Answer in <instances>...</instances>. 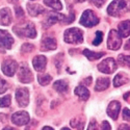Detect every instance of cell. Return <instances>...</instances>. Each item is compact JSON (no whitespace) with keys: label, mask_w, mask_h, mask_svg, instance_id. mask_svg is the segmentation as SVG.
<instances>
[{"label":"cell","mask_w":130,"mask_h":130,"mask_svg":"<svg viewBox=\"0 0 130 130\" xmlns=\"http://www.w3.org/2000/svg\"><path fill=\"white\" fill-rule=\"evenodd\" d=\"M63 40L66 43H69V44H79V43H82L83 41L82 31L76 27L69 28L64 31Z\"/></svg>","instance_id":"2"},{"label":"cell","mask_w":130,"mask_h":130,"mask_svg":"<svg viewBox=\"0 0 130 130\" xmlns=\"http://www.w3.org/2000/svg\"><path fill=\"white\" fill-rule=\"evenodd\" d=\"M54 89L58 93H66L68 91V83L63 80H57L54 82Z\"/></svg>","instance_id":"23"},{"label":"cell","mask_w":130,"mask_h":130,"mask_svg":"<svg viewBox=\"0 0 130 130\" xmlns=\"http://www.w3.org/2000/svg\"><path fill=\"white\" fill-rule=\"evenodd\" d=\"M27 9H28L29 15L34 16V17H36V16H38L44 12V7L40 4H28Z\"/></svg>","instance_id":"19"},{"label":"cell","mask_w":130,"mask_h":130,"mask_svg":"<svg viewBox=\"0 0 130 130\" xmlns=\"http://www.w3.org/2000/svg\"><path fill=\"white\" fill-rule=\"evenodd\" d=\"M110 129H111V127L107 121H104L102 123V130H110Z\"/></svg>","instance_id":"36"},{"label":"cell","mask_w":130,"mask_h":130,"mask_svg":"<svg viewBox=\"0 0 130 130\" xmlns=\"http://www.w3.org/2000/svg\"><path fill=\"white\" fill-rule=\"evenodd\" d=\"M99 23V19L97 18L95 13L91 9H86L83 12L80 18V24L85 27H93Z\"/></svg>","instance_id":"3"},{"label":"cell","mask_w":130,"mask_h":130,"mask_svg":"<svg viewBox=\"0 0 130 130\" xmlns=\"http://www.w3.org/2000/svg\"><path fill=\"white\" fill-rule=\"evenodd\" d=\"M91 1H92V3H93L94 5H96L97 7H100V6L103 5V3L105 2V0H91Z\"/></svg>","instance_id":"34"},{"label":"cell","mask_w":130,"mask_h":130,"mask_svg":"<svg viewBox=\"0 0 130 130\" xmlns=\"http://www.w3.org/2000/svg\"><path fill=\"white\" fill-rule=\"evenodd\" d=\"M18 78L22 83H30L32 81V79H34V77H32V73H31L30 69L28 68V66L26 63H23L22 66L20 67Z\"/></svg>","instance_id":"8"},{"label":"cell","mask_w":130,"mask_h":130,"mask_svg":"<svg viewBox=\"0 0 130 130\" xmlns=\"http://www.w3.org/2000/svg\"><path fill=\"white\" fill-rule=\"evenodd\" d=\"M125 48H126V49H129V48H130V40L128 41V43H127V45L125 46Z\"/></svg>","instance_id":"41"},{"label":"cell","mask_w":130,"mask_h":130,"mask_svg":"<svg viewBox=\"0 0 130 130\" xmlns=\"http://www.w3.org/2000/svg\"><path fill=\"white\" fill-rule=\"evenodd\" d=\"M32 64L34 68L38 72H43L46 69V64H47V58L44 55H38L34 58L32 60Z\"/></svg>","instance_id":"14"},{"label":"cell","mask_w":130,"mask_h":130,"mask_svg":"<svg viewBox=\"0 0 130 130\" xmlns=\"http://www.w3.org/2000/svg\"><path fill=\"white\" fill-rule=\"evenodd\" d=\"M102 39H103V35H102V32L101 31H97L96 32V38L93 42V45L94 46H98L101 44V42H102Z\"/></svg>","instance_id":"29"},{"label":"cell","mask_w":130,"mask_h":130,"mask_svg":"<svg viewBox=\"0 0 130 130\" xmlns=\"http://www.w3.org/2000/svg\"><path fill=\"white\" fill-rule=\"evenodd\" d=\"M88 130H99V128H98V125H97L96 122H91V123L89 124Z\"/></svg>","instance_id":"35"},{"label":"cell","mask_w":130,"mask_h":130,"mask_svg":"<svg viewBox=\"0 0 130 130\" xmlns=\"http://www.w3.org/2000/svg\"><path fill=\"white\" fill-rule=\"evenodd\" d=\"M41 48L43 51H50V50H54L56 48V41L53 38H45L42 41V45Z\"/></svg>","instance_id":"16"},{"label":"cell","mask_w":130,"mask_h":130,"mask_svg":"<svg viewBox=\"0 0 130 130\" xmlns=\"http://www.w3.org/2000/svg\"><path fill=\"white\" fill-rule=\"evenodd\" d=\"M129 5L130 3L127 0H113L109 4V6L107 7V13L110 16L119 17L120 15L127 12L129 9Z\"/></svg>","instance_id":"1"},{"label":"cell","mask_w":130,"mask_h":130,"mask_svg":"<svg viewBox=\"0 0 130 130\" xmlns=\"http://www.w3.org/2000/svg\"><path fill=\"white\" fill-rule=\"evenodd\" d=\"M42 130H53V129H52L51 127H49V126H45V127H44V128H43Z\"/></svg>","instance_id":"39"},{"label":"cell","mask_w":130,"mask_h":130,"mask_svg":"<svg viewBox=\"0 0 130 130\" xmlns=\"http://www.w3.org/2000/svg\"><path fill=\"white\" fill-rule=\"evenodd\" d=\"M118 130H130V127L127 124H122L120 127L118 128Z\"/></svg>","instance_id":"37"},{"label":"cell","mask_w":130,"mask_h":130,"mask_svg":"<svg viewBox=\"0 0 130 130\" xmlns=\"http://www.w3.org/2000/svg\"><path fill=\"white\" fill-rule=\"evenodd\" d=\"M120 110H121L120 103H119L118 101H112V102L109 103V105H108L106 112H107V115L109 116L111 119H113V120H117Z\"/></svg>","instance_id":"13"},{"label":"cell","mask_w":130,"mask_h":130,"mask_svg":"<svg viewBox=\"0 0 130 130\" xmlns=\"http://www.w3.org/2000/svg\"><path fill=\"white\" fill-rule=\"evenodd\" d=\"M75 94H76L80 99L82 100H88L89 99V97H90V92L89 90L85 88V86L83 85H78L76 89H75Z\"/></svg>","instance_id":"18"},{"label":"cell","mask_w":130,"mask_h":130,"mask_svg":"<svg viewBox=\"0 0 130 130\" xmlns=\"http://www.w3.org/2000/svg\"><path fill=\"white\" fill-rule=\"evenodd\" d=\"M123 118H124V120H126V121H130V110L128 109V108H124Z\"/></svg>","instance_id":"32"},{"label":"cell","mask_w":130,"mask_h":130,"mask_svg":"<svg viewBox=\"0 0 130 130\" xmlns=\"http://www.w3.org/2000/svg\"><path fill=\"white\" fill-rule=\"evenodd\" d=\"M118 60L122 66L130 67V56L129 55H123V54H120L119 57H118Z\"/></svg>","instance_id":"27"},{"label":"cell","mask_w":130,"mask_h":130,"mask_svg":"<svg viewBox=\"0 0 130 130\" xmlns=\"http://www.w3.org/2000/svg\"><path fill=\"white\" fill-rule=\"evenodd\" d=\"M108 85H109V79L102 77V78H99L98 80H97L95 90L98 91V92H102V91H104L108 88Z\"/></svg>","instance_id":"20"},{"label":"cell","mask_w":130,"mask_h":130,"mask_svg":"<svg viewBox=\"0 0 130 130\" xmlns=\"http://www.w3.org/2000/svg\"><path fill=\"white\" fill-rule=\"evenodd\" d=\"M72 127L76 128L77 130H83V127H84V120L83 119H80V118H75L73 120H71V124H70Z\"/></svg>","instance_id":"26"},{"label":"cell","mask_w":130,"mask_h":130,"mask_svg":"<svg viewBox=\"0 0 130 130\" xmlns=\"http://www.w3.org/2000/svg\"><path fill=\"white\" fill-rule=\"evenodd\" d=\"M10 105V96L6 95L0 98V107H8Z\"/></svg>","instance_id":"28"},{"label":"cell","mask_w":130,"mask_h":130,"mask_svg":"<svg viewBox=\"0 0 130 130\" xmlns=\"http://www.w3.org/2000/svg\"><path fill=\"white\" fill-rule=\"evenodd\" d=\"M2 130H16V129H14V128H12V127H5V128H3Z\"/></svg>","instance_id":"40"},{"label":"cell","mask_w":130,"mask_h":130,"mask_svg":"<svg viewBox=\"0 0 130 130\" xmlns=\"http://www.w3.org/2000/svg\"><path fill=\"white\" fill-rule=\"evenodd\" d=\"M91 82H92V77L85 78V79L83 80V83H84V84H86V85H90V84H91Z\"/></svg>","instance_id":"38"},{"label":"cell","mask_w":130,"mask_h":130,"mask_svg":"<svg viewBox=\"0 0 130 130\" xmlns=\"http://www.w3.org/2000/svg\"><path fill=\"white\" fill-rule=\"evenodd\" d=\"M3 52H4V49L1 46H0V53H3Z\"/></svg>","instance_id":"42"},{"label":"cell","mask_w":130,"mask_h":130,"mask_svg":"<svg viewBox=\"0 0 130 130\" xmlns=\"http://www.w3.org/2000/svg\"><path fill=\"white\" fill-rule=\"evenodd\" d=\"M0 43L4 46V48L10 49L14 44V38L10 36L8 31L0 29Z\"/></svg>","instance_id":"11"},{"label":"cell","mask_w":130,"mask_h":130,"mask_svg":"<svg viewBox=\"0 0 130 130\" xmlns=\"http://www.w3.org/2000/svg\"><path fill=\"white\" fill-rule=\"evenodd\" d=\"M16 99L21 107H25L29 103V91L28 89H18L16 92Z\"/></svg>","instance_id":"10"},{"label":"cell","mask_w":130,"mask_h":130,"mask_svg":"<svg viewBox=\"0 0 130 130\" xmlns=\"http://www.w3.org/2000/svg\"><path fill=\"white\" fill-rule=\"evenodd\" d=\"M119 34L121 38H127L130 36V21L126 20L120 23L119 25Z\"/></svg>","instance_id":"17"},{"label":"cell","mask_w":130,"mask_h":130,"mask_svg":"<svg viewBox=\"0 0 130 130\" xmlns=\"http://www.w3.org/2000/svg\"><path fill=\"white\" fill-rule=\"evenodd\" d=\"M17 69H18V63L16 60H14L12 58H7V59L3 60L2 66H1V70L6 76L12 77L16 73Z\"/></svg>","instance_id":"7"},{"label":"cell","mask_w":130,"mask_h":130,"mask_svg":"<svg viewBox=\"0 0 130 130\" xmlns=\"http://www.w3.org/2000/svg\"><path fill=\"white\" fill-rule=\"evenodd\" d=\"M7 89H8L7 82H6L5 80H3V79L0 78V94H3Z\"/></svg>","instance_id":"30"},{"label":"cell","mask_w":130,"mask_h":130,"mask_svg":"<svg viewBox=\"0 0 130 130\" xmlns=\"http://www.w3.org/2000/svg\"><path fill=\"white\" fill-rule=\"evenodd\" d=\"M30 120V117L28 115V112L21 110V111H17L12 116V121L14 124H16L17 126H22V125H26L28 124Z\"/></svg>","instance_id":"9"},{"label":"cell","mask_w":130,"mask_h":130,"mask_svg":"<svg viewBox=\"0 0 130 130\" xmlns=\"http://www.w3.org/2000/svg\"><path fill=\"white\" fill-rule=\"evenodd\" d=\"M51 80H52V77L49 74H39L38 75V81L43 86L49 84L51 82Z\"/></svg>","instance_id":"25"},{"label":"cell","mask_w":130,"mask_h":130,"mask_svg":"<svg viewBox=\"0 0 130 130\" xmlns=\"http://www.w3.org/2000/svg\"><path fill=\"white\" fill-rule=\"evenodd\" d=\"M61 130H70V129H69V128H62Z\"/></svg>","instance_id":"43"},{"label":"cell","mask_w":130,"mask_h":130,"mask_svg":"<svg viewBox=\"0 0 130 130\" xmlns=\"http://www.w3.org/2000/svg\"><path fill=\"white\" fill-rule=\"evenodd\" d=\"M128 81V77L125 73H119L116 75V77L113 78V86L119 88L122 84H125Z\"/></svg>","instance_id":"21"},{"label":"cell","mask_w":130,"mask_h":130,"mask_svg":"<svg viewBox=\"0 0 130 130\" xmlns=\"http://www.w3.org/2000/svg\"><path fill=\"white\" fill-rule=\"evenodd\" d=\"M98 70L105 74H111L117 70V63L116 60L111 57H108L104 59L102 62L98 64Z\"/></svg>","instance_id":"6"},{"label":"cell","mask_w":130,"mask_h":130,"mask_svg":"<svg viewBox=\"0 0 130 130\" xmlns=\"http://www.w3.org/2000/svg\"><path fill=\"white\" fill-rule=\"evenodd\" d=\"M83 54H84L86 57H88V59H90V60H95V59H98V58L102 57L105 53H104V52L97 53V52H93V51H91V50H89V49H85V50H83Z\"/></svg>","instance_id":"22"},{"label":"cell","mask_w":130,"mask_h":130,"mask_svg":"<svg viewBox=\"0 0 130 130\" xmlns=\"http://www.w3.org/2000/svg\"><path fill=\"white\" fill-rule=\"evenodd\" d=\"M122 45V38L118 31L110 30L108 35V41H107V47L110 50H118Z\"/></svg>","instance_id":"5"},{"label":"cell","mask_w":130,"mask_h":130,"mask_svg":"<svg viewBox=\"0 0 130 130\" xmlns=\"http://www.w3.org/2000/svg\"><path fill=\"white\" fill-rule=\"evenodd\" d=\"M64 22L66 23L67 21V16H63V15H60V14H55V13H50L49 16L46 18V21H45V26H51L53 25L55 22Z\"/></svg>","instance_id":"12"},{"label":"cell","mask_w":130,"mask_h":130,"mask_svg":"<svg viewBox=\"0 0 130 130\" xmlns=\"http://www.w3.org/2000/svg\"><path fill=\"white\" fill-rule=\"evenodd\" d=\"M34 45H31V44H24L22 46V48H21V50H22L23 53H27V52H31L32 50H34Z\"/></svg>","instance_id":"31"},{"label":"cell","mask_w":130,"mask_h":130,"mask_svg":"<svg viewBox=\"0 0 130 130\" xmlns=\"http://www.w3.org/2000/svg\"><path fill=\"white\" fill-rule=\"evenodd\" d=\"M15 10H16V16H17L18 18L23 17V15H24V12H23V9L21 8L20 6H17V7L15 8Z\"/></svg>","instance_id":"33"},{"label":"cell","mask_w":130,"mask_h":130,"mask_svg":"<svg viewBox=\"0 0 130 130\" xmlns=\"http://www.w3.org/2000/svg\"><path fill=\"white\" fill-rule=\"evenodd\" d=\"M12 22V13L8 7L0 9V25L7 26Z\"/></svg>","instance_id":"15"},{"label":"cell","mask_w":130,"mask_h":130,"mask_svg":"<svg viewBox=\"0 0 130 130\" xmlns=\"http://www.w3.org/2000/svg\"><path fill=\"white\" fill-rule=\"evenodd\" d=\"M14 30L19 37H26L30 39H34L37 37L36 28L34 24H31V23H28L25 26H16L14 27Z\"/></svg>","instance_id":"4"},{"label":"cell","mask_w":130,"mask_h":130,"mask_svg":"<svg viewBox=\"0 0 130 130\" xmlns=\"http://www.w3.org/2000/svg\"><path fill=\"white\" fill-rule=\"evenodd\" d=\"M44 2L47 6L55 9V10H60L62 8V4L59 0H44Z\"/></svg>","instance_id":"24"}]
</instances>
